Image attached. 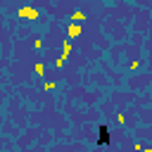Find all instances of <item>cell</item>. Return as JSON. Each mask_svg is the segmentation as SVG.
Wrapping results in <instances>:
<instances>
[{
  "mask_svg": "<svg viewBox=\"0 0 152 152\" xmlns=\"http://www.w3.org/2000/svg\"><path fill=\"white\" fill-rule=\"evenodd\" d=\"M19 14H21V17H36V12H33L31 7H24V10H19Z\"/></svg>",
  "mask_w": 152,
  "mask_h": 152,
  "instance_id": "3",
  "label": "cell"
},
{
  "mask_svg": "<svg viewBox=\"0 0 152 152\" xmlns=\"http://www.w3.org/2000/svg\"><path fill=\"white\" fill-rule=\"evenodd\" d=\"M69 52H71V40L66 38V40H64V52H62V57L57 59V66H62V64L66 62V57H69Z\"/></svg>",
  "mask_w": 152,
  "mask_h": 152,
  "instance_id": "1",
  "label": "cell"
},
{
  "mask_svg": "<svg viewBox=\"0 0 152 152\" xmlns=\"http://www.w3.org/2000/svg\"><path fill=\"white\" fill-rule=\"evenodd\" d=\"M66 33H69V38H76V36L81 33V26H78V21H74V24L69 26V31H66Z\"/></svg>",
  "mask_w": 152,
  "mask_h": 152,
  "instance_id": "2",
  "label": "cell"
},
{
  "mask_svg": "<svg viewBox=\"0 0 152 152\" xmlns=\"http://www.w3.org/2000/svg\"><path fill=\"white\" fill-rule=\"evenodd\" d=\"M33 71H36L38 76H43V71H45V66H43V62H36V64H33Z\"/></svg>",
  "mask_w": 152,
  "mask_h": 152,
  "instance_id": "4",
  "label": "cell"
},
{
  "mask_svg": "<svg viewBox=\"0 0 152 152\" xmlns=\"http://www.w3.org/2000/svg\"><path fill=\"white\" fill-rule=\"evenodd\" d=\"M71 19H74V21H83V19H86V14L78 10V12H74V14H71Z\"/></svg>",
  "mask_w": 152,
  "mask_h": 152,
  "instance_id": "5",
  "label": "cell"
}]
</instances>
